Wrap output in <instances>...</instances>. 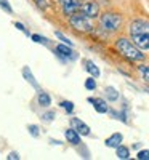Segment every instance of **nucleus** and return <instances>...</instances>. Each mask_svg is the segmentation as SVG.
<instances>
[{"label":"nucleus","instance_id":"nucleus-27","mask_svg":"<svg viewBox=\"0 0 149 160\" xmlns=\"http://www.w3.org/2000/svg\"><path fill=\"white\" fill-rule=\"evenodd\" d=\"M44 118V122H53V118H55V112H45L42 115Z\"/></svg>","mask_w":149,"mask_h":160},{"label":"nucleus","instance_id":"nucleus-18","mask_svg":"<svg viewBox=\"0 0 149 160\" xmlns=\"http://www.w3.org/2000/svg\"><path fill=\"white\" fill-rule=\"evenodd\" d=\"M31 38L34 40L35 43H40V45H50L48 38H47V37H44V35H37V34H34V35H31Z\"/></svg>","mask_w":149,"mask_h":160},{"label":"nucleus","instance_id":"nucleus-2","mask_svg":"<svg viewBox=\"0 0 149 160\" xmlns=\"http://www.w3.org/2000/svg\"><path fill=\"white\" fill-rule=\"evenodd\" d=\"M100 26H101V29H104L107 32H116L122 26V16L119 15V13L107 11V13H104V15H101Z\"/></svg>","mask_w":149,"mask_h":160},{"label":"nucleus","instance_id":"nucleus-19","mask_svg":"<svg viewBox=\"0 0 149 160\" xmlns=\"http://www.w3.org/2000/svg\"><path fill=\"white\" fill-rule=\"evenodd\" d=\"M138 69H140V72H141L143 78L146 80V82H149V66H146V64H141V66H138Z\"/></svg>","mask_w":149,"mask_h":160},{"label":"nucleus","instance_id":"nucleus-7","mask_svg":"<svg viewBox=\"0 0 149 160\" xmlns=\"http://www.w3.org/2000/svg\"><path fill=\"white\" fill-rule=\"evenodd\" d=\"M59 5H61V8L64 11V15L71 16V15H74V13L79 11L80 0H59Z\"/></svg>","mask_w":149,"mask_h":160},{"label":"nucleus","instance_id":"nucleus-5","mask_svg":"<svg viewBox=\"0 0 149 160\" xmlns=\"http://www.w3.org/2000/svg\"><path fill=\"white\" fill-rule=\"evenodd\" d=\"M79 13H82L84 16L93 19V18H98L100 15V5L96 2H85V3H80Z\"/></svg>","mask_w":149,"mask_h":160},{"label":"nucleus","instance_id":"nucleus-16","mask_svg":"<svg viewBox=\"0 0 149 160\" xmlns=\"http://www.w3.org/2000/svg\"><path fill=\"white\" fill-rule=\"evenodd\" d=\"M116 154H117V157H119L120 160H127V158H130V149L125 148V146H122V144L116 148Z\"/></svg>","mask_w":149,"mask_h":160},{"label":"nucleus","instance_id":"nucleus-10","mask_svg":"<svg viewBox=\"0 0 149 160\" xmlns=\"http://www.w3.org/2000/svg\"><path fill=\"white\" fill-rule=\"evenodd\" d=\"M64 136H66V139H67V142H71L72 146H79L80 142V135L74 130V128H67L66 131H64Z\"/></svg>","mask_w":149,"mask_h":160},{"label":"nucleus","instance_id":"nucleus-4","mask_svg":"<svg viewBox=\"0 0 149 160\" xmlns=\"http://www.w3.org/2000/svg\"><path fill=\"white\" fill-rule=\"evenodd\" d=\"M130 35H141L149 38V22L144 19H136L130 24Z\"/></svg>","mask_w":149,"mask_h":160},{"label":"nucleus","instance_id":"nucleus-22","mask_svg":"<svg viewBox=\"0 0 149 160\" xmlns=\"http://www.w3.org/2000/svg\"><path fill=\"white\" fill-rule=\"evenodd\" d=\"M34 3H35V7L39 10H42V11H45L48 8V2H47V0H34Z\"/></svg>","mask_w":149,"mask_h":160},{"label":"nucleus","instance_id":"nucleus-21","mask_svg":"<svg viewBox=\"0 0 149 160\" xmlns=\"http://www.w3.org/2000/svg\"><path fill=\"white\" fill-rule=\"evenodd\" d=\"M59 104H61V108H63L67 114H72V111H74V104H72L71 101H61Z\"/></svg>","mask_w":149,"mask_h":160},{"label":"nucleus","instance_id":"nucleus-1","mask_svg":"<svg viewBox=\"0 0 149 160\" xmlns=\"http://www.w3.org/2000/svg\"><path fill=\"white\" fill-rule=\"evenodd\" d=\"M116 48L124 58L130 59V61H143L144 59V53H141V50L135 45L133 42H130L128 38L120 37L116 42Z\"/></svg>","mask_w":149,"mask_h":160},{"label":"nucleus","instance_id":"nucleus-14","mask_svg":"<svg viewBox=\"0 0 149 160\" xmlns=\"http://www.w3.org/2000/svg\"><path fill=\"white\" fill-rule=\"evenodd\" d=\"M85 71H87L91 77H95V78H98V77H100V74H101V72H100V69H98V66L95 64L93 61H88V59L85 61Z\"/></svg>","mask_w":149,"mask_h":160},{"label":"nucleus","instance_id":"nucleus-25","mask_svg":"<svg viewBox=\"0 0 149 160\" xmlns=\"http://www.w3.org/2000/svg\"><path fill=\"white\" fill-rule=\"evenodd\" d=\"M0 7H2L7 13H10V15H13V8L10 7V3L7 2V0H0Z\"/></svg>","mask_w":149,"mask_h":160},{"label":"nucleus","instance_id":"nucleus-26","mask_svg":"<svg viewBox=\"0 0 149 160\" xmlns=\"http://www.w3.org/2000/svg\"><path fill=\"white\" fill-rule=\"evenodd\" d=\"M136 158H138V160H149V151H147V149L140 151V152L136 154Z\"/></svg>","mask_w":149,"mask_h":160},{"label":"nucleus","instance_id":"nucleus-23","mask_svg":"<svg viewBox=\"0 0 149 160\" xmlns=\"http://www.w3.org/2000/svg\"><path fill=\"white\" fill-rule=\"evenodd\" d=\"M55 35H56V37H58V38L61 40L63 43H66V45H69V47H72V40H71V38H67L66 35H63L61 32H55Z\"/></svg>","mask_w":149,"mask_h":160},{"label":"nucleus","instance_id":"nucleus-12","mask_svg":"<svg viewBox=\"0 0 149 160\" xmlns=\"http://www.w3.org/2000/svg\"><path fill=\"white\" fill-rule=\"evenodd\" d=\"M131 42L136 45L141 51L143 50H149V38L147 37H141V35H131Z\"/></svg>","mask_w":149,"mask_h":160},{"label":"nucleus","instance_id":"nucleus-3","mask_svg":"<svg viewBox=\"0 0 149 160\" xmlns=\"http://www.w3.org/2000/svg\"><path fill=\"white\" fill-rule=\"evenodd\" d=\"M69 24L79 32H91L93 31V24H91V19L84 16L82 13H74V15L69 16Z\"/></svg>","mask_w":149,"mask_h":160},{"label":"nucleus","instance_id":"nucleus-29","mask_svg":"<svg viewBox=\"0 0 149 160\" xmlns=\"http://www.w3.org/2000/svg\"><path fill=\"white\" fill-rule=\"evenodd\" d=\"M7 158H8V160H11V158H15V160H19V155H18L16 152H10Z\"/></svg>","mask_w":149,"mask_h":160},{"label":"nucleus","instance_id":"nucleus-9","mask_svg":"<svg viewBox=\"0 0 149 160\" xmlns=\"http://www.w3.org/2000/svg\"><path fill=\"white\" fill-rule=\"evenodd\" d=\"M88 102L93 104L95 111H96L98 114H106L107 111H109V108H107V104L104 99H100V98H88Z\"/></svg>","mask_w":149,"mask_h":160},{"label":"nucleus","instance_id":"nucleus-28","mask_svg":"<svg viewBox=\"0 0 149 160\" xmlns=\"http://www.w3.org/2000/svg\"><path fill=\"white\" fill-rule=\"evenodd\" d=\"M15 28H16L18 31H21V32H24L26 35H31V34H29V31H28V29H26V28H24V24H21V22H15Z\"/></svg>","mask_w":149,"mask_h":160},{"label":"nucleus","instance_id":"nucleus-15","mask_svg":"<svg viewBox=\"0 0 149 160\" xmlns=\"http://www.w3.org/2000/svg\"><path fill=\"white\" fill-rule=\"evenodd\" d=\"M37 101H39V106H42V108H50V104H51V96L48 95V93H45V91L40 90L39 96H37Z\"/></svg>","mask_w":149,"mask_h":160},{"label":"nucleus","instance_id":"nucleus-8","mask_svg":"<svg viewBox=\"0 0 149 160\" xmlns=\"http://www.w3.org/2000/svg\"><path fill=\"white\" fill-rule=\"evenodd\" d=\"M71 123H72V128L79 133L80 136H88L90 135V127L85 123V122H82L80 118H71Z\"/></svg>","mask_w":149,"mask_h":160},{"label":"nucleus","instance_id":"nucleus-20","mask_svg":"<svg viewBox=\"0 0 149 160\" xmlns=\"http://www.w3.org/2000/svg\"><path fill=\"white\" fill-rule=\"evenodd\" d=\"M85 88L90 90V91H93L95 88H96V80H95V77H88L85 80Z\"/></svg>","mask_w":149,"mask_h":160},{"label":"nucleus","instance_id":"nucleus-6","mask_svg":"<svg viewBox=\"0 0 149 160\" xmlns=\"http://www.w3.org/2000/svg\"><path fill=\"white\" fill-rule=\"evenodd\" d=\"M56 55H58L59 58H63L64 61H74V59L79 58V55L72 50V47L66 45V43H59V45L56 47Z\"/></svg>","mask_w":149,"mask_h":160},{"label":"nucleus","instance_id":"nucleus-24","mask_svg":"<svg viewBox=\"0 0 149 160\" xmlns=\"http://www.w3.org/2000/svg\"><path fill=\"white\" fill-rule=\"evenodd\" d=\"M28 130H29V133L34 136V138H39L40 136V131H39V127H35V125H29L28 127Z\"/></svg>","mask_w":149,"mask_h":160},{"label":"nucleus","instance_id":"nucleus-13","mask_svg":"<svg viewBox=\"0 0 149 160\" xmlns=\"http://www.w3.org/2000/svg\"><path fill=\"white\" fill-rule=\"evenodd\" d=\"M124 141V136L120 135V133H114L112 136H109L106 141H104V144L107 146V148H117V146H120V142Z\"/></svg>","mask_w":149,"mask_h":160},{"label":"nucleus","instance_id":"nucleus-11","mask_svg":"<svg viewBox=\"0 0 149 160\" xmlns=\"http://www.w3.org/2000/svg\"><path fill=\"white\" fill-rule=\"evenodd\" d=\"M23 77H24V80H26L28 83H31L35 90L40 91V85L37 83V80L34 78V75H32V72H31V69L28 68V66H24V68H23Z\"/></svg>","mask_w":149,"mask_h":160},{"label":"nucleus","instance_id":"nucleus-17","mask_svg":"<svg viewBox=\"0 0 149 160\" xmlns=\"http://www.w3.org/2000/svg\"><path fill=\"white\" fill-rule=\"evenodd\" d=\"M104 93H106V98L109 99V101H117L119 99V91L114 87H106Z\"/></svg>","mask_w":149,"mask_h":160}]
</instances>
